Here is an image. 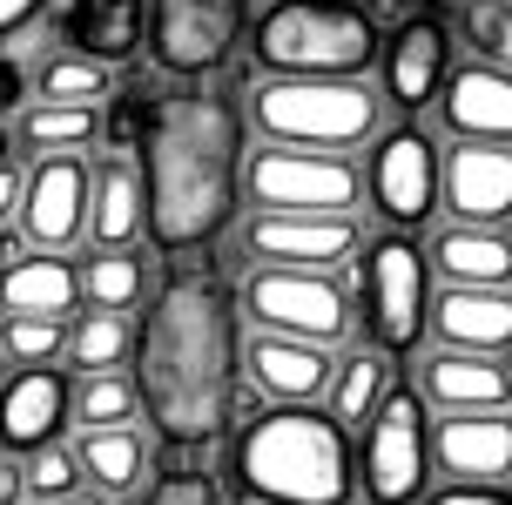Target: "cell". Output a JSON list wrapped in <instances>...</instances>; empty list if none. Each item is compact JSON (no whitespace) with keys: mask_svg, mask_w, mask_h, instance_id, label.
I'll return each instance as SVG.
<instances>
[{"mask_svg":"<svg viewBox=\"0 0 512 505\" xmlns=\"http://www.w3.org/2000/svg\"><path fill=\"white\" fill-rule=\"evenodd\" d=\"M68 418H75L81 431L135 425V418H142V404H135L128 371H88V378H75V391H68Z\"/></svg>","mask_w":512,"mask_h":505,"instance_id":"cell-32","label":"cell"},{"mask_svg":"<svg viewBox=\"0 0 512 505\" xmlns=\"http://www.w3.org/2000/svg\"><path fill=\"white\" fill-rule=\"evenodd\" d=\"M432 270L445 283H472V290H512V236L479 223H445L425 243Z\"/></svg>","mask_w":512,"mask_h":505,"instance_id":"cell-25","label":"cell"},{"mask_svg":"<svg viewBox=\"0 0 512 505\" xmlns=\"http://www.w3.org/2000/svg\"><path fill=\"white\" fill-rule=\"evenodd\" d=\"M243 48L256 54V75L358 81L371 75L384 34L364 21L358 0H270L243 34Z\"/></svg>","mask_w":512,"mask_h":505,"instance_id":"cell-4","label":"cell"},{"mask_svg":"<svg viewBox=\"0 0 512 505\" xmlns=\"http://www.w3.org/2000/svg\"><path fill=\"white\" fill-rule=\"evenodd\" d=\"M21 485H27V499H54V492H75L81 485V465H75V445H41V452H27L21 458Z\"/></svg>","mask_w":512,"mask_h":505,"instance_id":"cell-35","label":"cell"},{"mask_svg":"<svg viewBox=\"0 0 512 505\" xmlns=\"http://www.w3.org/2000/svg\"><path fill=\"white\" fill-rule=\"evenodd\" d=\"M14 155H21V149H14V128L0 122V169H7V162H14Z\"/></svg>","mask_w":512,"mask_h":505,"instance_id":"cell-45","label":"cell"},{"mask_svg":"<svg viewBox=\"0 0 512 505\" xmlns=\"http://www.w3.org/2000/svg\"><path fill=\"white\" fill-rule=\"evenodd\" d=\"M27 81H34V75H27V61L14 48H0V122L27 101Z\"/></svg>","mask_w":512,"mask_h":505,"instance_id":"cell-37","label":"cell"},{"mask_svg":"<svg viewBox=\"0 0 512 505\" xmlns=\"http://www.w3.org/2000/svg\"><path fill=\"white\" fill-rule=\"evenodd\" d=\"M243 122L277 149H337L351 155L384 128V95L371 81H297L263 75L243 101Z\"/></svg>","mask_w":512,"mask_h":505,"instance_id":"cell-5","label":"cell"},{"mask_svg":"<svg viewBox=\"0 0 512 505\" xmlns=\"http://www.w3.org/2000/svg\"><path fill=\"white\" fill-rule=\"evenodd\" d=\"M243 202L351 216L364 202V162L337 149H277V142H263L256 155H243Z\"/></svg>","mask_w":512,"mask_h":505,"instance_id":"cell-9","label":"cell"},{"mask_svg":"<svg viewBox=\"0 0 512 505\" xmlns=\"http://www.w3.org/2000/svg\"><path fill=\"white\" fill-rule=\"evenodd\" d=\"M102 135V101H21L14 149L21 155H88Z\"/></svg>","mask_w":512,"mask_h":505,"instance_id":"cell-26","label":"cell"},{"mask_svg":"<svg viewBox=\"0 0 512 505\" xmlns=\"http://www.w3.org/2000/svg\"><path fill=\"white\" fill-rule=\"evenodd\" d=\"M452 41L472 48V61L512 75V0H452Z\"/></svg>","mask_w":512,"mask_h":505,"instance_id":"cell-31","label":"cell"},{"mask_svg":"<svg viewBox=\"0 0 512 505\" xmlns=\"http://www.w3.org/2000/svg\"><path fill=\"white\" fill-rule=\"evenodd\" d=\"M0 310L7 317H75L81 263L54 250H21L14 263H0Z\"/></svg>","mask_w":512,"mask_h":505,"instance_id":"cell-23","label":"cell"},{"mask_svg":"<svg viewBox=\"0 0 512 505\" xmlns=\"http://www.w3.org/2000/svg\"><path fill=\"white\" fill-rule=\"evenodd\" d=\"M398 384V357H384L378 344H358V351H344L337 357V371H331V391H324V411H331L337 425L351 431V425H364L371 411L384 404V391Z\"/></svg>","mask_w":512,"mask_h":505,"instance_id":"cell-28","label":"cell"},{"mask_svg":"<svg viewBox=\"0 0 512 505\" xmlns=\"http://www.w3.org/2000/svg\"><path fill=\"white\" fill-rule=\"evenodd\" d=\"M230 492L243 505H358L351 431L317 404H270L236 425Z\"/></svg>","mask_w":512,"mask_h":505,"instance_id":"cell-3","label":"cell"},{"mask_svg":"<svg viewBox=\"0 0 512 505\" xmlns=\"http://www.w3.org/2000/svg\"><path fill=\"white\" fill-rule=\"evenodd\" d=\"M243 155L250 122L243 101L216 81H182L149 95V122L135 142L142 176V236L162 256H203L243 209Z\"/></svg>","mask_w":512,"mask_h":505,"instance_id":"cell-2","label":"cell"},{"mask_svg":"<svg viewBox=\"0 0 512 505\" xmlns=\"http://www.w3.org/2000/svg\"><path fill=\"white\" fill-rule=\"evenodd\" d=\"M21 505H115L108 492H88V485H75V492H54V499H21Z\"/></svg>","mask_w":512,"mask_h":505,"instance_id":"cell-43","label":"cell"},{"mask_svg":"<svg viewBox=\"0 0 512 505\" xmlns=\"http://www.w3.org/2000/svg\"><path fill=\"white\" fill-rule=\"evenodd\" d=\"M432 465L452 485L512 479V411H445L432 425Z\"/></svg>","mask_w":512,"mask_h":505,"instance_id":"cell-17","label":"cell"},{"mask_svg":"<svg viewBox=\"0 0 512 505\" xmlns=\"http://www.w3.org/2000/svg\"><path fill=\"white\" fill-rule=\"evenodd\" d=\"M149 297V263L135 250H88L81 263V303L88 310H135V303Z\"/></svg>","mask_w":512,"mask_h":505,"instance_id":"cell-30","label":"cell"},{"mask_svg":"<svg viewBox=\"0 0 512 505\" xmlns=\"http://www.w3.org/2000/svg\"><path fill=\"white\" fill-rule=\"evenodd\" d=\"M142 243V176L128 155L88 162V250H135Z\"/></svg>","mask_w":512,"mask_h":505,"instance_id":"cell-24","label":"cell"},{"mask_svg":"<svg viewBox=\"0 0 512 505\" xmlns=\"http://www.w3.org/2000/svg\"><path fill=\"white\" fill-rule=\"evenodd\" d=\"M68 391L75 384L61 378L54 364H27V371H7L0 378V452H41V445H54L61 431L75 425L68 418Z\"/></svg>","mask_w":512,"mask_h":505,"instance_id":"cell-19","label":"cell"},{"mask_svg":"<svg viewBox=\"0 0 512 505\" xmlns=\"http://www.w3.org/2000/svg\"><path fill=\"white\" fill-rule=\"evenodd\" d=\"M128 344H135V324H128L122 310H88V303H81L75 317H68L61 364H68L75 378H88V371H122Z\"/></svg>","mask_w":512,"mask_h":505,"instance_id":"cell-29","label":"cell"},{"mask_svg":"<svg viewBox=\"0 0 512 505\" xmlns=\"http://www.w3.org/2000/svg\"><path fill=\"white\" fill-rule=\"evenodd\" d=\"M21 182H27L21 162H7V169H0V223H14V209H21Z\"/></svg>","mask_w":512,"mask_h":505,"instance_id":"cell-41","label":"cell"},{"mask_svg":"<svg viewBox=\"0 0 512 505\" xmlns=\"http://www.w3.org/2000/svg\"><path fill=\"white\" fill-rule=\"evenodd\" d=\"M358 317L364 344H378L384 357H411L432 330V256L411 229H384L364 236L358 250Z\"/></svg>","mask_w":512,"mask_h":505,"instance_id":"cell-6","label":"cell"},{"mask_svg":"<svg viewBox=\"0 0 512 505\" xmlns=\"http://www.w3.org/2000/svg\"><path fill=\"white\" fill-rule=\"evenodd\" d=\"M432 337L445 351L512 357V290H472V283L432 290Z\"/></svg>","mask_w":512,"mask_h":505,"instance_id":"cell-22","label":"cell"},{"mask_svg":"<svg viewBox=\"0 0 512 505\" xmlns=\"http://www.w3.org/2000/svg\"><path fill=\"white\" fill-rule=\"evenodd\" d=\"M438 135L425 122H398L371 135V155H364V196L391 229H425L438 216Z\"/></svg>","mask_w":512,"mask_h":505,"instance_id":"cell-11","label":"cell"},{"mask_svg":"<svg viewBox=\"0 0 512 505\" xmlns=\"http://www.w3.org/2000/svg\"><path fill=\"white\" fill-rule=\"evenodd\" d=\"M61 344H68V317H7L0 310V357L27 371V364H61Z\"/></svg>","mask_w":512,"mask_h":505,"instance_id":"cell-34","label":"cell"},{"mask_svg":"<svg viewBox=\"0 0 512 505\" xmlns=\"http://www.w3.org/2000/svg\"><path fill=\"white\" fill-rule=\"evenodd\" d=\"M358 479L371 505H418L432 479V404L418 384H391L384 404L364 418Z\"/></svg>","mask_w":512,"mask_h":505,"instance_id":"cell-8","label":"cell"},{"mask_svg":"<svg viewBox=\"0 0 512 505\" xmlns=\"http://www.w3.org/2000/svg\"><path fill=\"white\" fill-rule=\"evenodd\" d=\"M438 122L452 142H506L512 149V75L486 68V61L452 68L445 95H438Z\"/></svg>","mask_w":512,"mask_h":505,"instance_id":"cell-20","label":"cell"},{"mask_svg":"<svg viewBox=\"0 0 512 505\" xmlns=\"http://www.w3.org/2000/svg\"><path fill=\"white\" fill-rule=\"evenodd\" d=\"M425 505H512L506 485H445V492H432Z\"/></svg>","mask_w":512,"mask_h":505,"instance_id":"cell-39","label":"cell"},{"mask_svg":"<svg viewBox=\"0 0 512 505\" xmlns=\"http://www.w3.org/2000/svg\"><path fill=\"white\" fill-rule=\"evenodd\" d=\"M243 256L277 263V270H344L364 250V216H310V209H250L243 223Z\"/></svg>","mask_w":512,"mask_h":505,"instance_id":"cell-12","label":"cell"},{"mask_svg":"<svg viewBox=\"0 0 512 505\" xmlns=\"http://www.w3.org/2000/svg\"><path fill=\"white\" fill-rule=\"evenodd\" d=\"M0 378H7V357H0Z\"/></svg>","mask_w":512,"mask_h":505,"instance_id":"cell-46","label":"cell"},{"mask_svg":"<svg viewBox=\"0 0 512 505\" xmlns=\"http://www.w3.org/2000/svg\"><path fill=\"white\" fill-rule=\"evenodd\" d=\"M236 310L250 330H277V337H310V344H344L358 310L344 297L331 270H277V263H250V277L236 283Z\"/></svg>","mask_w":512,"mask_h":505,"instance_id":"cell-7","label":"cell"},{"mask_svg":"<svg viewBox=\"0 0 512 505\" xmlns=\"http://www.w3.org/2000/svg\"><path fill=\"white\" fill-rule=\"evenodd\" d=\"M452 27L438 21V14H418V21L391 27L378 48V95L398 108V115H425V108H438V95H445V81H452Z\"/></svg>","mask_w":512,"mask_h":505,"instance_id":"cell-14","label":"cell"},{"mask_svg":"<svg viewBox=\"0 0 512 505\" xmlns=\"http://www.w3.org/2000/svg\"><path fill=\"white\" fill-rule=\"evenodd\" d=\"M432 411H512V357H486V351H445L438 344L425 357L418 378Z\"/></svg>","mask_w":512,"mask_h":505,"instance_id":"cell-21","label":"cell"},{"mask_svg":"<svg viewBox=\"0 0 512 505\" xmlns=\"http://www.w3.org/2000/svg\"><path fill=\"white\" fill-rule=\"evenodd\" d=\"M21 250H27V243H21V229H0V263H14Z\"/></svg>","mask_w":512,"mask_h":505,"instance_id":"cell-44","label":"cell"},{"mask_svg":"<svg viewBox=\"0 0 512 505\" xmlns=\"http://www.w3.org/2000/svg\"><path fill=\"white\" fill-rule=\"evenodd\" d=\"M27 499V485H21V458L7 452L0 458V505H21Z\"/></svg>","mask_w":512,"mask_h":505,"instance_id":"cell-42","label":"cell"},{"mask_svg":"<svg viewBox=\"0 0 512 505\" xmlns=\"http://www.w3.org/2000/svg\"><path fill=\"white\" fill-rule=\"evenodd\" d=\"M128 384L149 431L176 452H203L216 431H230L243 391V310L216 263L176 256L149 290V317L128 344Z\"/></svg>","mask_w":512,"mask_h":505,"instance_id":"cell-1","label":"cell"},{"mask_svg":"<svg viewBox=\"0 0 512 505\" xmlns=\"http://www.w3.org/2000/svg\"><path fill=\"white\" fill-rule=\"evenodd\" d=\"M142 41H149V0H61L54 14V48L95 68H128Z\"/></svg>","mask_w":512,"mask_h":505,"instance_id":"cell-16","label":"cell"},{"mask_svg":"<svg viewBox=\"0 0 512 505\" xmlns=\"http://www.w3.org/2000/svg\"><path fill=\"white\" fill-rule=\"evenodd\" d=\"M358 7H364V21L378 27V34H391V27L418 21V0H358Z\"/></svg>","mask_w":512,"mask_h":505,"instance_id":"cell-40","label":"cell"},{"mask_svg":"<svg viewBox=\"0 0 512 505\" xmlns=\"http://www.w3.org/2000/svg\"><path fill=\"white\" fill-rule=\"evenodd\" d=\"M250 34V0H149V54L169 81L223 75Z\"/></svg>","mask_w":512,"mask_h":505,"instance_id":"cell-10","label":"cell"},{"mask_svg":"<svg viewBox=\"0 0 512 505\" xmlns=\"http://www.w3.org/2000/svg\"><path fill=\"white\" fill-rule=\"evenodd\" d=\"M142 505H223V485L209 479L203 465H169L149 479V499Z\"/></svg>","mask_w":512,"mask_h":505,"instance_id":"cell-36","label":"cell"},{"mask_svg":"<svg viewBox=\"0 0 512 505\" xmlns=\"http://www.w3.org/2000/svg\"><path fill=\"white\" fill-rule=\"evenodd\" d=\"M48 7H54V0H0V48H14V41H21Z\"/></svg>","mask_w":512,"mask_h":505,"instance_id":"cell-38","label":"cell"},{"mask_svg":"<svg viewBox=\"0 0 512 505\" xmlns=\"http://www.w3.org/2000/svg\"><path fill=\"white\" fill-rule=\"evenodd\" d=\"M438 209L452 223H512V149L506 142H452L438 162Z\"/></svg>","mask_w":512,"mask_h":505,"instance_id":"cell-15","label":"cell"},{"mask_svg":"<svg viewBox=\"0 0 512 505\" xmlns=\"http://www.w3.org/2000/svg\"><path fill=\"white\" fill-rule=\"evenodd\" d=\"M27 101H108V68L54 48L48 61H41V75L27 81Z\"/></svg>","mask_w":512,"mask_h":505,"instance_id":"cell-33","label":"cell"},{"mask_svg":"<svg viewBox=\"0 0 512 505\" xmlns=\"http://www.w3.org/2000/svg\"><path fill=\"white\" fill-rule=\"evenodd\" d=\"M337 351L310 344V337H277V330H250L243 337V378L277 404H317L331 391Z\"/></svg>","mask_w":512,"mask_h":505,"instance_id":"cell-18","label":"cell"},{"mask_svg":"<svg viewBox=\"0 0 512 505\" xmlns=\"http://www.w3.org/2000/svg\"><path fill=\"white\" fill-rule=\"evenodd\" d=\"M14 223L27 250L68 256L75 243H88V155H34Z\"/></svg>","mask_w":512,"mask_h":505,"instance_id":"cell-13","label":"cell"},{"mask_svg":"<svg viewBox=\"0 0 512 505\" xmlns=\"http://www.w3.org/2000/svg\"><path fill=\"white\" fill-rule=\"evenodd\" d=\"M81 485L88 492H108V499H128L135 485L149 479V438L135 425H108V431H81L75 445Z\"/></svg>","mask_w":512,"mask_h":505,"instance_id":"cell-27","label":"cell"}]
</instances>
